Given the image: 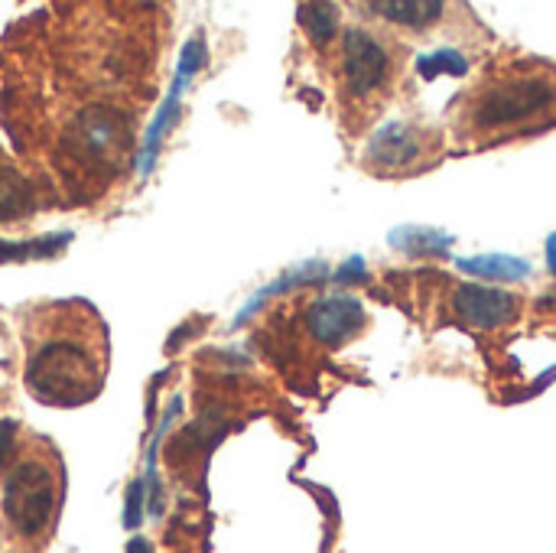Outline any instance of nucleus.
Returning <instances> with one entry per match:
<instances>
[{"label":"nucleus","instance_id":"obj_7","mask_svg":"<svg viewBox=\"0 0 556 553\" xmlns=\"http://www.w3.org/2000/svg\"><path fill=\"white\" fill-rule=\"evenodd\" d=\"M365 326V310L352 297L316 300L306 313V329L323 345H342Z\"/></svg>","mask_w":556,"mask_h":553},{"label":"nucleus","instance_id":"obj_13","mask_svg":"<svg viewBox=\"0 0 556 553\" xmlns=\"http://www.w3.org/2000/svg\"><path fill=\"white\" fill-rule=\"evenodd\" d=\"M417 72H420L424 78L466 75V72H469V59H466L459 49H437V52H427V55L417 62Z\"/></svg>","mask_w":556,"mask_h":553},{"label":"nucleus","instance_id":"obj_14","mask_svg":"<svg viewBox=\"0 0 556 553\" xmlns=\"http://www.w3.org/2000/svg\"><path fill=\"white\" fill-rule=\"evenodd\" d=\"M547 267H551V274L556 277V231L551 235V241H547Z\"/></svg>","mask_w":556,"mask_h":553},{"label":"nucleus","instance_id":"obj_1","mask_svg":"<svg viewBox=\"0 0 556 553\" xmlns=\"http://www.w3.org/2000/svg\"><path fill=\"white\" fill-rule=\"evenodd\" d=\"M108 368V326L88 300L33 303L20 313V381L33 401L85 407L104 391Z\"/></svg>","mask_w":556,"mask_h":553},{"label":"nucleus","instance_id":"obj_12","mask_svg":"<svg viewBox=\"0 0 556 553\" xmlns=\"http://www.w3.org/2000/svg\"><path fill=\"white\" fill-rule=\"evenodd\" d=\"M303 13V26L309 29V39L316 42V46H326V42H332L336 39V29H339V10L336 7H329V3H313V7H303L300 10Z\"/></svg>","mask_w":556,"mask_h":553},{"label":"nucleus","instance_id":"obj_9","mask_svg":"<svg viewBox=\"0 0 556 553\" xmlns=\"http://www.w3.org/2000/svg\"><path fill=\"white\" fill-rule=\"evenodd\" d=\"M371 13H381L388 23L407 26V29H427L440 20V13L446 10L443 3H427V0H407V3H371Z\"/></svg>","mask_w":556,"mask_h":553},{"label":"nucleus","instance_id":"obj_6","mask_svg":"<svg viewBox=\"0 0 556 553\" xmlns=\"http://www.w3.org/2000/svg\"><path fill=\"white\" fill-rule=\"evenodd\" d=\"M453 310L472 329H498L518 319L521 297L482 284H463L453 290Z\"/></svg>","mask_w":556,"mask_h":553},{"label":"nucleus","instance_id":"obj_4","mask_svg":"<svg viewBox=\"0 0 556 553\" xmlns=\"http://www.w3.org/2000/svg\"><path fill=\"white\" fill-rule=\"evenodd\" d=\"M397 72V55L394 46L365 29V26H349L339 39V55H336V85H339V98L345 108H368L371 101H378Z\"/></svg>","mask_w":556,"mask_h":553},{"label":"nucleus","instance_id":"obj_3","mask_svg":"<svg viewBox=\"0 0 556 553\" xmlns=\"http://www.w3.org/2000/svg\"><path fill=\"white\" fill-rule=\"evenodd\" d=\"M556 124V65L515 62L489 72L456 108L466 143H502Z\"/></svg>","mask_w":556,"mask_h":553},{"label":"nucleus","instance_id":"obj_10","mask_svg":"<svg viewBox=\"0 0 556 553\" xmlns=\"http://www.w3.org/2000/svg\"><path fill=\"white\" fill-rule=\"evenodd\" d=\"M391 241L397 248H404L407 254H443L456 238L446 235V231L427 228V225H407V228H397L391 235Z\"/></svg>","mask_w":556,"mask_h":553},{"label":"nucleus","instance_id":"obj_5","mask_svg":"<svg viewBox=\"0 0 556 553\" xmlns=\"http://www.w3.org/2000/svg\"><path fill=\"white\" fill-rule=\"evenodd\" d=\"M440 150L443 143L433 127L414 121H391L368 137L365 163L381 176H404L437 163Z\"/></svg>","mask_w":556,"mask_h":553},{"label":"nucleus","instance_id":"obj_2","mask_svg":"<svg viewBox=\"0 0 556 553\" xmlns=\"http://www.w3.org/2000/svg\"><path fill=\"white\" fill-rule=\"evenodd\" d=\"M65 495L59 447L33 430L0 443V538L7 553H46Z\"/></svg>","mask_w":556,"mask_h":553},{"label":"nucleus","instance_id":"obj_8","mask_svg":"<svg viewBox=\"0 0 556 553\" xmlns=\"http://www.w3.org/2000/svg\"><path fill=\"white\" fill-rule=\"evenodd\" d=\"M456 267L482 277V280H521L531 274V264L511 254H479V257H456Z\"/></svg>","mask_w":556,"mask_h":553},{"label":"nucleus","instance_id":"obj_11","mask_svg":"<svg viewBox=\"0 0 556 553\" xmlns=\"http://www.w3.org/2000/svg\"><path fill=\"white\" fill-rule=\"evenodd\" d=\"M16 381H20V345H16L13 332L7 329V323L0 316V414L13 401Z\"/></svg>","mask_w":556,"mask_h":553}]
</instances>
